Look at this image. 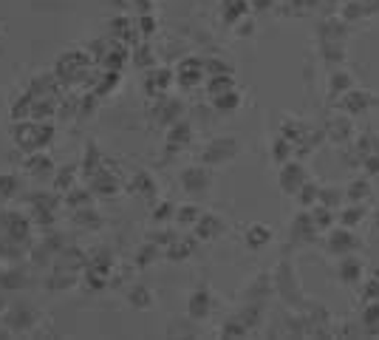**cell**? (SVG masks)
Instances as JSON below:
<instances>
[{"mask_svg": "<svg viewBox=\"0 0 379 340\" xmlns=\"http://www.w3.org/2000/svg\"><path fill=\"white\" fill-rule=\"evenodd\" d=\"M238 150H241L238 139H229V136H224V139H215V142H209V145L204 148V153H201V162H204L207 168H218V165H226V162H232V159L238 156Z\"/></svg>", "mask_w": 379, "mask_h": 340, "instance_id": "cell-1", "label": "cell"}, {"mask_svg": "<svg viewBox=\"0 0 379 340\" xmlns=\"http://www.w3.org/2000/svg\"><path fill=\"white\" fill-rule=\"evenodd\" d=\"M351 136H354V122H351L348 114H346V116H337V119L329 125V139H331L334 145H346Z\"/></svg>", "mask_w": 379, "mask_h": 340, "instance_id": "cell-9", "label": "cell"}, {"mask_svg": "<svg viewBox=\"0 0 379 340\" xmlns=\"http://www.w3.org/2000/svg\"><path fill=\"white\" fill-rule=\"evenodd\" d=\"M334 275L340 284L346 287H354V284H363V275H366V264L351 253V256H340L337 264H334Z\"/></svg>", "mask_w": 379, "mask_h": 340, "instance_id": "cell-4", "label": "cell"}, {"mask_svg": "<svg viewBox=\"0 0 379 340\" xmlns=\"http://www.w3.org/2000/svg\"><path fill=\"white\" fill-rule=\"evenodd\" d=\"M212 309H215V301H212L209 290H198V292L190 295V318L204 321V318L212 315Z\"/></svg>", "mask_w": 379, "mask_h": 340, "instance_id": "cell-7", "label": "cell"}, {"mask_svg": "<svg viewBox=\"0 0 379 340\" xmlns=\"http://www.w3.org/2000/svg\"><path fill=\"white\" fill-rule=\"evenodd\" d=\"M374 224H379V213H377V219H374Z\"/></svg>", "mask_w": 379, "mask_h": 340, "instance_id": "cell-18", "label": "cell"}, {"mask_svg": "<svg viewBox=\"0 0 379 340\" xmlns=\"http://www.w3.org/2000/svg\"><path fill=\"white\" fill-rule=\"evenodd\" d=\"M182 185H185L187 193H207L209 185H212V176H209L207 168H187L182 173Z\"/></svg>", "mask_w": 379, "mask_h": 340, "instance_id": "cell-6", "label": "cell"}, {"mask_svg": "<svg viewBox=\"0 0 379 340\" xmlns=\"http://www.w3.org/2000/svg\"><path fill=\"white\" fill-rule=\"evenodd\" d=\"M351 88H354V77H351V74L334 71V74L329 77V94H331V97H343V94L351 91Z\"/></svg>", "mask_w": 379, "mask_h": 340, "instance_id": "cell-13", "label": "cell"}, {"mask_svg": "<svg viewBox=\"0 0 379 340\" xmlns=\"http://www.w3.org/2000/svg\"><path fill=\"white\" fill-rule=\"evenodd\" d=\"M337 213H340L337 221H340L343 227H357V224H363L366 216H368L366 202H346V207H340Z\"/></svg>", "mask_w": 379, "mask_h": 340, "instance_id": "cell-8", "label": "cell"}, {"mask_svg": "<svg viewBox=\"0 0 379 340\" xmlns=\"http://www.w3.org/2000/svg\"><path fill=\"white\" fill-rule=\"evenodd\" d=\"M326 247H329V253H331L334 258H340V256L357 253V250H360V238L354 236L351 227H343V224H340V230H331V233H329Z\"/></svg>", "mask_w": 379, "mask_h": 340, "instance_id": "cell-2", "label": "cell"}, {"mask_svg": "<svg viewBox=\"0 0 379 340\" xmlns=\"http://www.w3.org/2000/svg\"><path fill=\"white\" fill-rule=\"evenodd\" d=\"M212 105H215V111H235L241 105V94L235 88H226V91L212 97Z\"/></svg>", "mask_w": 379, "mask_h": 340, "instance_id": "cell-15", "label": "cell"}, {"mask_svg": "<svg viewBox=\"0 0 379 340\" xmlns=\"http://www.w3.org/2000/svg\"><path fill=\"white\" fill-rule=\"evenodd\" d=\"M360 327H366V335H379V301H366Z\"/></svg>", "mask_w": 379, "mask_h": 340, "instance_id": "cell-12", "label": "cell"}, {"mask_svg": "<svg viewBox=\"0 0 379 340\" xmlns=\"http://www.w3.org/2000/svg\"><path fill=\"white\" fill-rule=\"evenodd\" d=\"M348 116H360V114H366L371 105H374V97L368 94V91H360V88H351V91H346L343 97H340V102H337Z\"/></svg>", "mask_w": 379, "mask_h": 340, "instance_id": "cell-5", "label": "cell"}, {"mask_svg": "<svg viewBox=\"0 0 379 340\" xmlns=\"http://www.w3.org/2000/svg\"><path fill=\"white\" fill-rule=\"evenodd\" d=\"M309 179H312V176H309V170H306L300 162H283V165H280V187H283V193L297 196Z\"/></svg>", "mask_w": 379, "mask_h": 340, "instance_id": "cell-3", "label": "cell"}, {"mask_svg": "<svg viewBox=\"0 0 379 340\" xmlns=\"http://www.w3.org/2000/svg\"><path fill=\"white\" fill-rule=\"evenodd\" d=\"M371 196V182L368 179H357L351 185H346V199L348 202H366Z\"/></svg>", "mask_w": 379, "mask_h": 340, "instance_id": "cell-16", "label": "cell"}, {"mask_svg": "<svg viewBox=\"0 0 379 340\" xmlns=\"http://www.w3.org/2000/svg\"><path fill=\"white\" fill-rule=\"evenodd\" d=\"M195 233H198V238H204V241L218 238V236L224 233V221H221L218 216L207 213V216H201V219L195 221Z\"/></svg>", "mask_w": 379, "mask_h": 340, "instance_id": "cell-10", "label": "cell"}, {"mask_svg": "<svg viewBox=\"0 0 379 340\" xmlns=\"http://www.w3.org/2000/svg\"><path fill=\"white\" fill-rule=\"evenodd\" d=\"M266 244H272V227L266 224H252L246 230V247L249 250H263Z\"/></svg>", "mask_w": 379, "mask_h": 340, "instance_id": "cell-11", "label": "cell"}, {"mask_svg": "<svg viewBox=\"0 0 379 340\" xmlns=\"http://www.w3.org/2000/svg\"><path fill=\"white\" fill-rule=\"evenodd\" d=\"M320 193H323V187H320L317 182H312V179H309V182L303 185V190L297 193L300 207H309V210H312V207H317V204H320Z\"/></svg>", "mask_w": 379, "mask_h": 340, "instance_id": "cell-14", "label": "cell"}, {"mask_svg": "<svg viewBox=\"0 0 379 340\" xmlns=\"http://www.w3.org/2000/svg\"><path fill=\"white\" fill-rule=\"evenodd\" d=\"M179 213H182V216H179V221H182V224H195V221H198V219H201V216H198V207H182V210H179Z\"/></svg>", "mask_w": 379, "mask_h": 340, "instance_id": "cell-17", "label": "cell"}]
</instances>
